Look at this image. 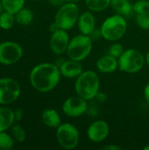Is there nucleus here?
<instances>
[{
	"label": "nucleus",
	"instance_id": "nucleus-12",
	"mask_svg": "<svg viewBox=\"0 0 149 150\" xmlns=\"http://www.w3.org/2000/svg\"><path fill=\"white\" fill-rule=\"evenodd\" d=\"M110 132L109 125L105 120H96L89 127L87 135L93 142H101L108 136Z\"/></svg>",
	"mask_w": 149,
	"mask_h": 150
},
{
	"label": "nucleus",
	"instance_id": "nucleus-8",
	"mask_svg": "<svg viewBox=\"0 0 149 150\" xmlns=\"http://www.w3.org/2000/svg\"><path fill=\"white\" fill-rule=\"evenodd\" d=\"M19 83L11 77L0 78V104L10 105L14 103L20 96Z\"/></svg>",
	"mask_w": 149,
	"mask_h": 150
},
{
	"label": "nucleus",
	"instance_id": "nucleus-30",
	"mask_svg": "<svg viewBox=\"0 0 149 150\" xmlns=\"http://www.w3.org/2000/svg\"><path fill=\"white\" fill-rule=\"evenodd\" d=\"M48 2L51 4H53V5H54V6H59V7H61V5H63L64 4H65V0H48Z\"/></svg>",
	"mask_w": 149,
	"mask_h": 150
},
{
	"label": "nucleus",
	"instance_id": "nucleus-14",
	"mask_svg": "<svg viewBox=\"0 0 149 150\" xmlns=\"http://www.w3.org/2000/svg\"><path fill=\"white\" fill-rule=\"evenodd\" d=\"M78 28L82 34L90 35L96 29V19L93 14L90 11H85L79 16Z\"/></svg>",
	"mask_w": 149,
	"mask_h": 150
},
{
	"label": "nucleus",
	"instance_id": "nucleus-22",
	"mask_svg": "<svg viewBox=\"0 0 149 150\" xmlns=\"http://www.w3.org/2000/svg\"><path fill=\"white\" fill-rule=\"evenodd\" d=\"M112 0H85L87 8L91 11H102L111 6Z\"/></svg>",
	"mask_w": 149,
	"mask_h": 150
},
{
	"label": "nucleus",
	"instance_id": "nucleus-4",
	"mask_svg": "<svg viewBox=\"0 0 149 150\" xmlns=\"http://www.w3.org/2000/svg\"><path fill=\"white\" fill-rule=\"evenodd\" d=\"M79 8L75 3H66L57 11L54 23L59 29L70 30L75 26L79 18Z\"/></svg>",
	"mask_w": 149,
	"mask_h": 150
},
{
	"label": "nucleus",
	"instance_id": "nucleus-37",
	"mask_svg": "<svg viewBox=\"0 0 149 150\" xmlns=\"http://www.w3.org/2000/svg\"><path fill=\"white\" fill-rule=\"evenodd\" d=\"M144 150H149V145H148V146H146V147L144 148Z\"/></svg>",
	"mask_w": 149,
	"mask_h": 150
},
{
	"label": "nucleus",
	"instance_id": "nucleus-19",
	"mask_svg": "<svg viewBox=\"0 0 149 150\" xmlns=\"http://www.w3.org/2000/svg\"><path fill=\"white\" fill-rule=\"evenodd\" d=\"M16 22L21 25H28L33 20V13L28 8H22L15 14Z\"/></svg>",
	"mask_w": 149,
	"mask_h": 150
},
{
	"label": "nucleus",
	"instance_id": "nucleus-29",
	"mask_svg": "<svg viewBox=\"0 0 149 150\" xmlns=\"http://www.w3.org/2000/svg\"><path fill=\"white\" fill-rule=\"evenodd\" d=\"M90 37L92 40H97V39H98L99 37H102L101 31H100V30H97V29H95V30L93 31V33L90 35Z\"/></svg>",
	"mask_w": 149,
	"mask_h": 150
},
{
	"label": "nucleus",
	"instance_id": "nucleus-11",
	"mask_svg": "<svg viewBox=\"0 0 149 150\" xmlns=\"http://www.w3.org/2000/svg\"><path fill=\"white\" fill-rule=\"evenodd\" d=\"M69 36L66 30L57 29L54 33H52L50 38V48L52 52L57 55L62 54L68 50V47L69 44Z\"/></svg>",
	"mask_w": 149,
	"mask_h": 150
},
{
	"label": "nucleus",
	"instance_id": "nucleus-9",
	"mask_svg": "<svg viewBox=\"0 0 149 150\" xmlns=\"http://www.w3.org/2000/svg\"><path fill=\"white\" fill-rule=\"evenodd\" d=\"M23 56V48L14 41L0 43V64L12 65L18 62Z\"/></svg>",
	"mask_w": 149,
	"mask_h": 150
},
{
	"label": "nucleus",
	"instance_id": "nucleus-3",
	"mask_svg": "<svg viewBox=\"0 0 149 150\" xmlns=\"http://www.w3.org/2000/svg\"><path fill=\"white\" fill-rule=\"evenodd\" d=\"M127 30V23L125 17L116 14L106 18L100 28L102 37L109 41H116L121 39Z\"/></svg>",
	"mask_w": 149,
	"mask_h": 150
},
{
	"label": "nucleus",
	"instance_id": "nucleus-28",
	"mask_svg": "<svg viewBox=\"0 0 149 150\" xmlns=\"http://www.w3.org/2000/svg\"><path fill=\"white\" fill-rule=\"evenodd\" d=\"M14 115H15V121H20L23 118V110L18 108L16 111H14Z\"/></svg>",
	"mask_w": 149,
	"mask_h": 150
},
{
	"label": "nucleus",
	"instance_id": "nucleus-38",
	"mask_svg": "<svg viewBox=\"0 0 149 150\" xmlns=\"http://www.w3.org/2000/svg\"><path fill=\"white\" fill-rule=\"evenodd\" d=\"M31 1H36V0H31Z\"/></svg>",
	"mask_w": 149,
	"mask_h": 150
},
{
	"label": "nucleus",
	"instance_id": "nucleus-23",
	"mask_svg": "<svg viewBox=\"0 0 149 150\" xmlns=\"http://www.w3.org/2000/svg\"><path fill=\"white\" fill-rule=\"evenodd\" d=\"M11 134H12L13 138L17 142H23L25 140V137H26L25 131L24 130V128L20 125H18V124L13 125L11 127Z\"/></svg>",
	"mask_w": 149,
	"mask_h": 150
},
{
	"label": "nucleus",
	"instance_id": "nucleus-31",
	"mask_svg": "<svg viewBox=\"0 0 149 150\" xmlns=\"http://www.w3.org/2000/svg\"><path fill=\"white\" fill-rule=\"evenodd\" d=\"M105 95L104 94V93H102V92H98L97 94V96L95 97V98H97L98 101H100V102H104L105 101Z\"/></svg>",
	"mask_w": 149,
	"mask_h": 150
},
{
	"label": "nucleus",
	"instance_id": "nucleus-16",
	"mask_svg": "<svg viewBox=\"0 0 149 150\" xmlns=\"http://www.w3.org/2000/svg\"><path fill=\"white\" fill-rule=\"evenodd\" d=\"M15 122L14 111L7 106L0 107V132L10 129Z\"/></svg>",
	"mask_w": 149,
	"mask_h": 150
},
{
	"label": "nucleus",
	"instance_id": "nucleus-10",
	"mask_svg": "<svg viewBox=\"0 0 149 150\" xmlns=\"http://www.w3.org/2000/svg\"><path fill=\"white\" fill-rule=\"evenodd\" d=\"M88 110L87 100L76 95L67 98L62 105V112L68 117L77 118L82 116Z\"/></svg>",
	"mask_w": 149,
	"mask_h": 150
},
{
	"label": "nucleus",
	"instance_id": "nucleus-32",
	"mask_svg": "<svg viewBox=\"0 0 149 150\" xmlns=\"http://www.w3.org/2000/svg\"><path fill=\"white\" fill-rule=\"evenodd\" d=\"M103 149L105 150H120L121 148L119 147V146H115V145H109V146H105L104 147Z\"/></svg>",
	"mask_w": 149,
	"mask_h": 150
},
{
	"label": "nucleus",
	"instance_id": "nucleus-24",
	"mask_svg": "<svg viewBox=\"0 0 149 150\" xmlns=\"http://www.w3.org/2000/svg\"><path fill=\"white\" fill-rule=\"evenodd\" d=\"M133 8L136 14H149V0H138Z\"/></svg>",
	"mask_w": 149,
	"mask_h": 150
},
{
	"label": "nucleus",
	"instance_id": "nucleus-7",
	"mask_svg": "<svg viewBox=\"0 0 149 150\" xmlns=\"http://www.w3.org/2000/svg\"><path fill=\"white\" fill-rule=\"evenodd\" d=\"M56 139L61 148L74 149L79 142V132L70 123L61 124L56 130Z\"/></svg>",
	"mask_w": 149,
	"mask_h": 150
},
{
	"label": "nucleus",
	"instance_id": "nucleus-5",
	"mask_svg": "<svg viewBox=\"0 0 149 150\" xmlns=\"http://www.w3.org/2000/svg\"><path fill=\"white\" fill-rule=\"evenodd\" d=\"M92 50V39L89 35L80 34L71 39L68 47V56L69 59L81 62L90 54Z\"/></svg>",
	"mask_w": 149,
	"mask_h": 150
},
{
	"label": "nucleus",
	"instance_id": "nucleus-1",
	"mask_svg": "<svg viewBox=\"0 0 149 150\" xmlns=\"http://www.w3.org/2000/svg\"><path fill=\"white\" fill-rule=\"evenodd\" d=\"M61 77L60 69L57 65L43 62L36 65L30 72L31 85L40 92L53 91L59 83Z\"/></svg>",
	"mask_w": 149,
	"mask_h": 150
},
{
	"label": "nucleus",
	"instance_id": "nucleus-25",
	"mask_svg": "<svg viewBox=\"0 0 149 150\" xmlns=\"http://www.w3.org/2000/svg\"><path fill=\"white\" fill-rule=\"evenodd\" d=\"M14 142L11 136L4 132H0V149L8 150L13 147Z\"/></svg>",
	"mask_w": 149,
	"mask_h": 150
},
{
	"label": "nucleus",
	"instance_id": "nucleus-27",
	"mask_svg": "<svg viewBox=\"0 0 149 150\" xmlns=\"http://www.w3.org/2000/svg\"><path fill=\"white\" fill-rule=\"evenodd\" d=\"M124 47L120 43H114L113 45H112L108 50V54L115 57V58H119L121 56V54L124 52Z\"/></svg>",
	"mask_w": 149,
	"mask_h": 150
},
{
	"label": "nucleus",
	"instance_id": "nucleus-36",
	"mask_svg": "<svg viewBox=\"0 0 149 150\" xmlns=\"http://www.w3.org/2000/svg\"><path fill=\"white\" fill-rule=\"evenodd\" d=\"M4 11V10L3 4H2V2H1V0H0V14H1Z\"/></svg>",
	"mask_w": 149,
	"mask_h": 150
},
{
	"label": "nucleus",
	"instance_id": "nucleus-13",
	"mask_svg": "<svg viewBox=\"0 0 149 150\" xmlns=\"http://www.w3.org/2000/svg\"><path fill=\"white\" fill-rule=\"evenodd\" d=\"M59 69L61 75L68 78L77 77L83 73V66L80 62L72 59L63 62Z\"/></svg>",
	"mask_w": 149,
	"mask_h": 150
},
{
	"label": "nucleus",
	"instance_id": "nucleus-33",
	"mask_svg": "<svg viewBox=\"0 0 149 150\" xmlns=\"http://www.w3.org/2000/svg\"><path fill=\"white\" fill-rule=\"evenodd\" d=\"M144 97L146 98V100L149 103V83L146 85L145 90H144Z\"/></svg>",
	"mask_w": 149,
	"mask_h": 150
},
{
	"label": "nucleus",
	"instance_id": "nucleus-6",
	"mask_svg": "<svg viewBox=\"0 0 149 150\" xmlns=\"http://www.w3.org/2000/svg\"><path fill=\"white\" fill-rule=\"evenodd\" d=\"M146 62L144 55L137 49L125 50L119 58V68L121 71L133 74L139 72Z\"/></svg>",
	"mask_w": 149,
	"mask_h": 150
},
{
	"label": "nucleus",
	"instance_id": "nucleus-17",
	"mask_svg": "<svg viewBox=\"0 0 149 150\" xmlns=\"http://www.w3.org/2000/svg\"><path fill=\"white\" fill-rule=\"evenodd\" d=\"M41 120L43 124L48 127L57 128L61 123V117L58 112L54 109H46L41 114Z\"/></svg>",
	"mask_w": 149,
	"mask_h": 150
},
{
	"label": "nucleus",
	"instance_id": "nucleus-20",
	"mask_svg": "<svg viewBox=\"0 0 149 150\" xmlns=\"http://www.w3.org/2000/svg\"><path fill=\"white\" fill-rule=\"evenodd\" d=\"M16 22L15 14L4 11L0 14V28L3 30H10L13 27Z\"/></svg>",
	"mask_w": 149,
	"mask_h": 150
},
{
	"label": "nucleus",
	"instance_id": "nucleus-2",
	"mask_svg": "<svg viewBox=\"0 0 149 150\" xmlns=\"http://www.w3.org/2000/svg\"><path fill=\"white\" fill-rule=\"evenodd\" d=\"M99 76L92 70L83 71V73L76 77L75 83V91L76 94L87 101L95 98L99 92Z\"/></svg>",
	"mask_w": 149,
	"mask_h": 150
},
{
	"label": "nucleus",
	"instance_id": "nucleus-35",
	"mask_svg": "<svg viewBox=\"0 0 149 150\" xmlns=\"http://www.w3.org/2000/svg\"><path fill=\"white\" fill-rule=\"evenodd\" d=\"M65 1L68 2V3H75V4H76V3H78V2H80L82 0H65Z\"/></svg>",
	"mask_w": 149,
	"mask_h": 150
},
{
	"label": "nucleus",
	"instance_id": "nucleus-15",
	"mask_svg": "<svg viewBox=\"0 0 149 150\" xmlns=\"http://www.w3.org/2000/svg\"><path fill=\"white\" fill-rule=\"evenodd\" d=\"M119 68V61L117 58L105 54L98 59L97 62V69L102 73H112Z\"/></svg>",
	"mask_w": 149,
	"mask_h": 150
},
{
	"label": "nucleus",
	"instance_id": "nucleus-26",
	"mask_svg": "<svg viewBox=\"0 0 149 150\" xmlns=\"http://www.w3.org/2000/svg\"><path fill=\"white\" fill-rule=\"evenodd\" d=\"M136 23L143 30H149V14H137Z\"/></svg>",
	"mask_w": 149,
	"mask_h": 150
},
{
	"label": "nucleus",
	"instance_id": "nucleus-18",
	"mask_svg": "<svg viewBox=\"0 0 149 150\" xmlns=\"http://www.w3.org/2000/svg\"><path fill=\"white\" fill-rule=\"evenodd\" d=\"M111 6L113 11L123 17H129L133 12V8L128 0H112Z\"/></svg>",
	"mask_w": 149,
	"mask_h": 150
},
{
	"label": "nucleus",
	"instance_id": "nucleus-34",
	"mask_svg": "<svg viewBox=\"0 0 149 150\" xmlns=\"http://www.w3.org/2000/svg\"><path fill=\"white\" fill-rule=\"evenodd\" d=\"M145 60H146V62L147 64L149 66V51L148 52V54H146V57H145Z\"/></svg>",
	"mask_w": 149,
	"mask_h": 150
},
{
	"label": "nucleus",
	"instance_id": "nucleus-21",
	"mask_svg": "<svg viewBox=\"0 0 149 150\" xmlns=\"http://www.w3.org/2000/svg\"><path fill=\"white\" fill-rule=\"evenodd\" d=\"M4 10L13 14L25 7V0H1Z\"/></svg>",
	"mask_w": 149,
	"mask_h": 150
}]
</instances>
